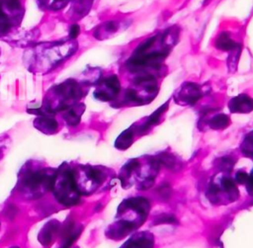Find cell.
<instances>
[{
  "label": "cell",
  "mask_w": 253,
  "mask_h": 248,
  "mask_svg": "<svg viewBox=\"0 0 253 248\" xmlns=\"http://www.w3.org/2000/svg\"><path fill=\"white\" fill-rule=\"evenodd\" d=\"M234 160L231 158V157H228V156H224L222 157L220 160H219V168L223 171H229L231 170V168L234 166Z\"/></svg>",
  "instance_id": "obj_19"
},
{
  "label": "cell",
  "mask_w": 253,
  "mask_h": 248,
  "mask_svg": "<svg viewBox=\"0 0 253 248\" xmlns=\"http://www.w3.org/2000/svg\"><path fill=\"white\" fill-rule=\"evenodd\" d=\"M228 108L232 113H249L253 111V99L245 94L238 95L229 101Z\"/></svg>",
  "instance_id": "obj_6"
},
{
  "label": "cell",
  "mask_w": 253,
  "mask_h": 248,
  "mask_svg": "<svg viewBox=\"0 0 253 248\" xmlns=\"http://www.w3.org/2000/svg\"><path fill=\"white\" fill-rule=\"evenodd\" d=\"M229 124V118L226 115L219 114L216 116H213L210 121H209V125L212 129H222L226 127Z\"/></svg>",
  "instance_id": "obj_15"
},
{
  "label": "cell",
  "mask_w": 253,
  "mask_h": 248,
  "mask_svg": "<svg viewBox=\"0 0 253 248\" xmlns=\"http://www.w3.org/2000/svg\"><path fill=\"white\" fill-rule=\"evenodd\" d=\"M239 45L240 44L234 41L226 32L220 33L215 40V47L222 51H231Z\"/></svg>",
  "instance_id": "obj_9"
},
{
  "label": "cell",
  "mask_w": 253,
  "mask_h": 248,
  "mask_svg": "<svg viewBox=\"0 0 253 248\" xmlns=\"http://www.w3.org/2000/svg\"><path fill=\"white\" fill-rule=\"evenodd\" d=\"M58 229H59V222L58 221H56V220L48 221L42 228V230L39 233L38 239L41 242V244L43 245V246L48 245L51 242V240L53 238V235L58 231Z\"/></svg>",
  "instance_id": "obj_7"
},
{
  "label": "cell",
  "mask_w": 253,
  "mask_h": 248,
  "mask_svg": "<svg viewBox=\"0 0 253 248\" xmlns=\"http://www.w3.org/2000/svg\"><path fill=\"white\" fill-rule=\"evenodd\" d=\"M241 148L245 154L253 156V132L247 135L241 145Z\"/></svg>",
  "instance_id": "obj_18"
},
{
  "label": "cell",
  "mask_w": 253,
  "mask_h": 248,
  "mask_svg": "<svg viewBox=\"0 0 253 248\" xmlns=\"http://www.w3.org/2000/svg\"><path fill=\"white\" fill-rule=\"evenodd\" d=\"M157 159H158L160 165H163V166L167 167L168 169H172L176 165V161H175L174 157L167 153L161 154L160 156L157 157Z\"/></svg>",
  "instance_id": "obj_17"
},
{
  "label": "cell",
  "mask_w": 253,
  "mask_h": 248,
  "mask_svg": "<svg viewBox=\"0 0 253 248\" xmlns=\"http://www.w3.org/2000/svg\"><path fill=\"white\" fill-rule=\"evenodd\" d=\"M220 185L223 188V190L229 195V197H231V201H235L237 199L238 190L235 186V183H234L233 179H231L229 177H223L221 179Z\"/></svg>",
  "instance_id": "obj_14"
},
{
  "label": "cell",
  "mask_w": 253,
  "mask_h": 248,
  "mask_svg": "<svg viewBox=\"0 0 253 248\" xmlns=\"http://www.w3.org/2000/svg\"><path fill=\"white\" fill-rule=\"evenodd\" d=\"M248 177H249V174H247L246 172L239 171L235 175V180L238 183H240V184H245L247 182V180H248Z\"/></svg>",
  "instance_id": "obj_23"
},
{
  "label": "cell",
  "mask_w": 253,
  "mask_h": 248,
  "mask_svg": "<svg viewBox=\"0 0 253 248\" xmlns=\"http://www.w3.org/2000/svg\"><path fill=\"white\" fill-rule=\"evenodd\" d=\"M120 28V22L118 21H108L102 24L95 33L97 39H106L114 35Z\"/></svg>",
  "instance_id": "obj_10"
},
{
  "label": "cell",
  "mask_w": 253,
  "mask_h": 248,
  "mask_svg": "<svg viewBox=\"0 0 253 248\" xmlns=\"http://www.w3.org/2000/svg\"><path fill=\"white\" fill-rule=\"evenodd\" d=\"M79 106H70L64 110V119L70 125L78 124L80 121V116L83 111L79 112Z\"/></svg>",
  "instance_id": "obj_13"
},
{
  "label": "cell",
  "mask_w": 253,
  "mask_h": 248,
  "mask_svg": "<svg viewBox=\"0 0 253 248\" xmlns=\"http://www.w3.org/2000/svg\"><path fill=\"white\" fill-rule=\"evenodd\" d=\"M51 190H53L57 201L62 205L72 206L79 202L80 192L75 181V172L67 166L62 170H58L55 174Z\"/></svg>",
  "instance_id": "obj_1"
},
{
  "label": "cell",
  "mask_w": 253,
  "mask_h": 248,
  "mask_svg": "<svg viewBox=\"0 0 253 248\" xmlns=\"http://www.w3.org/2000/svg\"><path fill=\"white\" fill-rule=\"evenodd\" d=\"M132 139H133V130L132 128H127L118 136L115 142V146L118 149L125 150L128 148V146L131 144Z\"/></svg>",
  "instance_id": "obj_12"
},
{
  "label": "cell",
  "mask_w": 253,
  "mask_h": 248,
  "mask_svg": "<svg viewBox=\"0 0 253 248\" xmlns=\"http://www.w3.org/2000/svg\"><path fill=\"white\" fill-rule=\"evenodd\" d=\"M79 32H80L79 26L76 25V24L72 25L71 28H70V30H69V39H71V40H72V39H75V38L78 36Z\"/></svg>",
  "instance_id": "obj_24"
},
{
  "label": "cell",
  "mask_w": 253,
  "mask_h": 248,
  "mask_svg": "<svg viewBox=\"0 0 253 248\" xmlns=\"http://www.w3.org/2000/svg\"><path fill=\"white\" fill-rule=\"evenodd\" d=\"M11 248H19V247H16V246H13V247H11Z\"/></svg>",
  "instance_id": "obj_26"
},
{
  "label": "cell",
  "mask_w": 253,
  "mask_h": 248,
  "mask_svg": "<svg viewBox=\"0 0 253 248\" xmlns=\"http://www.w3.org/2000/svg\"><path fill=\"white\" fill-rule=\"evenodd\" d=\"M240 52H241V45H239L238 47L231 50V53L229 54L228 59H227V64H228V67L230 70L236 69Z\"/></svg>",
  "instance_id": "obj_16"
},
{
  "label": "cell",
  "mask_w": 253,
  "mask_h": 248,
  "mask_svg": "<svg viewBox=\"0 0 253 248\" xmlns=\"http://www.w3.org/2000/svg\"><path fill=\"white\" fill-rule=\"evenodd\" d=\"M24 14L21 0H0V35L20 23Z\"/></svg>",
  "instance_id": "obj_3"
},
{
  "label": "cell",
  "mask_w": 253,
  "mask_h": 248,
  "mask_svg": "<svg viewBox=\"0 0 253 248\" xmlns=\"http://www.w3.org/2000/svg\"><path fill=\"white\" fill-rule=\"evenodd\" d=\"M154 179H155V176L154 175H149L147 176L145 179H143L141 181V183L139 184V189L141 190H146V189H149L150 187H152V185L154 184Z\"/></svg>",
  "instance_id": "obj_22"
},
{
  "label": "cell",
  "mask_w": 253,
  "mask_h": 248,
  "mask_svg": "<svg viewBox=\"0 0 253 248\" xmlns=\"http://www.w3.org/2000/svg\"><path fill=\"white\" fill-rule=\"evenodd\" d=\"M56 173L46 171H33L24 174L20 181L21 190L32 196H39L41 192L51 190Z\"/></svg>",
  "instance_id": "obj_2"
},
{
  "label": "cell",
  "mask_w": 253,
  "mask_h": 248,
  "mask_svg": "<svg viewBox=\"0 0 253 248\" xmlns=\"http://www.w3.org/2000/svg\"><path fill=\"white\" fill-rule=\"evenodd\" d=\"M202 89L198 84L187 82L183 84L177 92V100L183 104L193 105L202 97Z\"/></svg>",
  "instance_id": "obj_5"
},
{
  "label": "cell",
  "mask_w": 253,
  "mask_h": 248,
  "mask_svg": "<svg viewBox=\"0 0 253 248\" xmlns=\"http://www.w3.org/2000/svg\"><path fill=\"white\" fill-rule=\"evenodd\" d=\"M167 108H168V102H166L164 105H162L161 107H159L151 116H149V118L147 119V121H146L142 125H140L139 130H140V131H145V130H147L150 126L156 124L159 122L160 117L162 116V114L167 110Z\"/></svg>",
  "instance_id": "obj_11"
},
{
  "label": "cell",
  "mask_w": 253,
  "mask_h": 248,
  "mask_svg": "<svg viewBox=\"0 0 253 248\" xmlns=\"http://www.w3.org/2000/svg\"><path fill=\"white\" fill-rule=\"evenodd\" d=\"M246 184H247V191H248V193H249L250 195H253V171H252V173L249 175Z\"/></svg>",
  "instance_id": "obj_25"
},
{
  "label": "cell",
  "mask_w": 253,
  "mask_h": 248,
  "mask_svg": "<svg viewBox=\"0 0 253 248\" xmlns=\"http://www.w3.org/2000/svg\"><path fill=\"white\" fill-rule=\"evenodd\" d=\"M177 219L170 214H162L155 218L154 224H161V223H176Z\"/></svg>",
  "instance_id": "obj_20"
},
{
  "label": "cell",
  "mask_w": 253,
  "mask_h": 248,
  "mask_svg": "<svg viewBox=\"0 0 253 248\" xmlns=\"http://www.w3.org/2000/svg\"><path fill=\"white\" fill-rule=\"evenodd\" d=\"M121 84L117 75L107 77L94 92V97L100 101L108 102L114 100L119 94Z\"/></svg>",
  "instance_id": "obj_4"
},
{
  "label": "cell",
  "mask_w": 253,
  "mask_h": 248,
  "mask_svg": "<svg viewBox=\"0 0 253 248\" xmlns=\"http://www.w3.org/2000/svg\"><path fill=\"white\" fill-rule=\"evenodd\" d=\"M157 191H158L159 196L162 197V199L166 200V199L170 198V195H171V188H170V186H169L167 183L162 184V185L158 188Z\"/></svg>",
  "instance_id": "obj_21"
},
{
  "label": "cell",
  "mask_w": 253,
  "mask_h": 248,
  "mask_svg": "<svg viewBox=\"0 0 253 248\" xmlns=\"http://www.w3.org/2000/svg\"><path fill=\"white\" fill-rule=\"evenodd\" d=\"M34 124L38 129L44 133H53L57 130L58 126L55 119L51 118L50 116H40L35 120Z\"/></svg>",
  "instance_id": "obj_8"
}]
</instances>
